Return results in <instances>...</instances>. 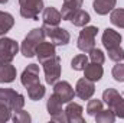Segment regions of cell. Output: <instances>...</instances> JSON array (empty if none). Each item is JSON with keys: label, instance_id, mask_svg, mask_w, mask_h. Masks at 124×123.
Returning a JSON list of instances; mask_svg holds the SVG:
<instances>
[{"label": "cell", "instance_id": "6da1fadb", "mask_svg": "<svg viewBox=\"0 0 124 123\" xmlns=\"http://www.w3.org/2000/svg\"><path fill=\"white\" fill-rule=\"evenodd\" d=\"M45 36H46V35H45L43 28L32 29V31L26 35V38L23 39V42H22V45H20V51H22L23 57H26V58L35 57V55H36V48H38V45H39L40 42L45 41Z\"/></svg>", "mask_w": 124, "mask_h": 123}, {"label": "cell", "instance_id": "7a4b0ae2", "mask_svg": "<svg viewBox=\"0 0 124 123\" xmlns=\"http://www.w3.org/2000/svg\"><path fill=\"white\" fill-rule=\"evenodd\" d=\"M0 103L6 104L12 112H19L25 106V97L12 88H0Z\"/></svg>", "mask_w": 124, "mask_h": 123}, {"label": "cell", "instance_id": "3957f363", "mask_svg": "<svg viewBox=\"0 0 124 123\" xmlns=\"http://www.w3.org/2000/svg\"><path fill=\"white\" fill-rule=\"evenodd\" d=\"M19 51V45L12 38H0V65L10 64Z\"/></svg>", "mask_w": 124, "mask_h": 123}, {"label": "cell", "instance_id": "277c9868", "mask_svg": "<svg viewBox=\"0 0 124 123\" xmlns=\"http://www.w3.org/2000/svg\"><path fill=\"white\" fill-rule=\"evenodd\" d=\"M97 33H98L97 26H85L79 32L77 45L82 52H90L91 49L95 48V36H97Z\"/></svg>", "mask_w": 124, "mask_h": 123}, {"label": "cell", "instance_id": "5b68a950", "mask_svg": "<svg viewBox=\"0 0 124 123\" xmlns=\"http://www.w3.org/2000/svg\"><path fill=\"white\" fill-rule=\"evenodd\" d=\"M43 31L45 35L51 39V42L55 46H63L71 41V35L69 32L63 28L59 26H49V25H43Z\"/></svg>", "mask_w": 124, "mask_h": 123}, {"label": "cell", "instance_id": "8992f818", "mask_svg": "<svg viewBox=\"0 0 124 123\" xmlns=\"http://www.w3.org/2000/svg\"><path fill=\"white\" fill-rule=\"evenodd\" d=\"M19 4H20V15L25 19L38 20L39 13L43 10L42 0H19Z\"/></svg>", "mask_w": 124, "mask_h": 123}, {"label": "cell", "instance_id": "52a82bcc", "mask_svg": "<svg viewBox=\"0 0 124 123\" xmlns=\"http://www.w3.org/2000/svg\"><path fill=\"white\" fill-rule=\"evenodd\" d=\"M43 71H45V80L48 84H55L61 77V58L54 57L51 60L43 62Z\"/></svg>", "mask_w": 124, "mask_h": 123}, {"label": "cell", "instance_id": "ba28073f", "mask_svg": "<svg viewBox=\"0 0 124 123\" xmlns=\"http://www.w3.org/2000/svg\"><path fill=\"white\" fill-rule=\"evenodd\" d=\"M54 94L61 100L62 104H63V103H69L71 100H74L75 91H74L72 86L68 81H56L54 84Z\"/></svg>", "mask_w": 124, "mask_h": 123}, {"label": "cell", "instance_id": "9c48e42d", "mask_svg": "<svg viewBox=\"0 0 124 123\" xmlns=\"http://www.w3.org/2000/svg\"><path fill=\"white\" fill-rule=\"evenodd\" d=\"M95 93V86L94 81L88 78H79L75 86V96H78L81 100H90Z\"/></svg>", "mask_w": 124, "mask_h": 123}, {"label": "cell", "instance_id": "30bf717a", "mask_svg": "<svg viewBox=\"0 0 124 123\" xmlns=\"http://www.w3.org/2000/svg\"><path fill=\"white\" fill-rule=\"evenodd\" d=\"M20 83L23 87H31L33 84H38L39 83V65L36 64H29L23 72H22V77H20Z\"/></svg>", "mask_w": 124, "mask_h": 123}, {"label": "cell", "instance_id": "8fae6325", "mask_svg": "<svg viewBox=\"0 0 124 123\" xmlns=\"http://www.w3.org/2000/svg\"><path fill=\"white\" fill-rule=\"evenodd\" d=\"M56 55V46L52 44V42H40L36 48V57L40 64H43L45 61L54 58Z\"/></svg>", "mask_w": 124, "mask_h": 123}, {"label": "cell", "instance_id": "7c38bea8", "mask_svg": "<svg viewBox=\"0 0 124 123\" xmlns=\"http://www.w3.org/2000/svg\"><path fill=\"white\" fill-rule=\"evenodd\" d=\"M82 112H84V109L79 104L69 101L66 109H65V114L68 117V122L69 123H84L85 120L82 117Z\"/></svg>", "mask_w": 124, "mask_h": 123}, {"label": "cell", "instance_id": "4fadbf2b", "mask_svg": "<svg viewBox=\"0 0 124 123\" xmlns=\"http://www.w3.org/2000/svg\"><path fill=\"white\" fill-rule=\"evenodd\" d=\"M121 35L114 29H105L102 33V45L105 46V49H110V48H116V46H120L121 44Z\"/></svg>", "mask_w": 124, "mask_h": 123}, {"label": "cell", "instance_id": "5bb4252c", "mask_svg": "<svg viewBox=\"0 0 124 123\" xmlns=\"http://www.w3.org/2000/svg\"><path fill=\"white\" fill-rule=\"evenodd\" d=\"M42 20H43V25L58 26V25H59V22L62 20L61 12H59V10H56L55 7H46V9H43Z\"/></svg>", "mask_w": 124, "mask_h": 123}, {"label": "cell", "instance_id": "9a60e30c", "mask_svg": "<svg viewBox=\"0 0 124 123\" xmlns=\"http://www.w3.org/2000/svg\"><path fill=\"white\" fill-rule=\"evenodd\" d=\"M82 1L84 0H63L61 10L62 20H69L72 18V15L82 6Z\"/></svg>", "mask_w": 124, "mask_h": 123}, {"label": "cell", "instance_id": "2e32d148", "mask_svg": "<svg viewBox=\"0 0 124 123\" xmlns=\"http://www.w3.org/2000/svg\"><path fill=\"white\" fill-rule=\"evenodd\" d=\"M84 77L91 80V81H100L102 74H104V70L101 67V64H95V62H91V64H87L85 68H84Z\"/></svg>", "mask_w": 124, "mask_h": 123}, {"label": "cell", "instance_id": "e0dca14e", "mask_svg": "<svg viewBox=\"0 0 124 123\" xmlns=\"http://www.w3.org/2000/svg\"><path fill=\"white\" fill-rule=\"evenodd\" d=\"M117 0H94L93 7L97 15H107L108 12H111L116 7Z\"/></svg>", "mask_w": 124, "mask_h": 123}, {"label": "cell", "instance_id": "ac0fdd59", "mask_svg": "<svg viewBox=\"0 0 124 123\" xmlns=\"http://www.w3.org/2000/svg\"><path fill=\"white\" fill-rule=\"evenodd\" d=\"M16 78V68L12 64L0 65V83H12Z\"/></svg>", "mask_w": 124, "mask_h": 123}, {"label": "cell", "instance_id": "d6986e66", "mask_svg": "<svg viewBox=\"0 0 124 123\" xmlns=\"http://www.w3.org/2000/svg\"><path fill=\"white\" fill-rule=\"evenodd\" d=\"M121 98L123 97L120 96V93L117 91V90H114V88H107V90H104V93H102V100H104V103L110 109H113Z\"/></svg>", "mask_w": 124, "mask_h": 123}, {"label": "cell", "instance_id": "ffe728a7", "mask_svg": "<svg viewBox=\"0 0 124 123\" xmlns=\"http://www.w3.org/2000/svg\"><path fill=\"white\" fill-rule=\"evenodd\" d=\"M69 20L72 22L74 26L82 28V26H85V25L91 20V18H90V13H88V12H85V10H82V9H78V10L72 15V18H71Z\"/></svg>", "mask_w": 124, "mask_h": 123}, {"label": "cell", "instance_id": "44dd1931", "mask_svg": "<svg viewBox=\"0 0 124 123\" xmlns=\"http://www.w3.org/2000/svg\"><path fill=\"white\" fill-rule=\"evenodd\" d=\"M15 25V19L10 13L7 12H1L0 10V36H3L4 33L10 31Z\"/></svg>", "mask_w": 124, "mask_h": 123}, {"label": "cell", "instance_id": "7402d4cb", "mask_svg": "<svg viewBox=\"0 0 124 123\" xmlns=\"http://www.w3.org/2000/svg\"><path fill=\"white\" fill-rule=\"evenodd\" d=\"M46 109H48L49 116H55V114H59V113L63 112V110H62V101L55 96V94H52V96L48 98Z\"/></svg>", "mask_w": 124, "mask_h": 123}, {"label": "cell", "instance_id": "603a6c76", "mask_svg": "<svg viewBox=\"0 0 124 123\" xmlns=\"http://www.w3.org/2000/svg\"><path fill=\"white\" fill-rule=\"evenodd\" d=\"M95 122L97 123H113L116 120V114H114V112L108 107L107 110H101V112H98L95 116Z\"/></svg>", "mask_w": 124, "mask_h": 123}, {"label": "cell", "instance_id": "cb8c5ba5", "mask_svg": "<svg viewBox=\"0 0 124 123\" xmlns=\"http://www.w3.org/2000/svg\"><path fill=\"white\" fill-rule=\"evenodd\" d=\"M28 90V96H29V98L31 100H40L43 96H45V87L40 84V83H38V84H33L31 87H28L26 88Z\"/></svg>", "mask_w": 124, "mask_h": 123}, {"label": "cell", "instance_id": "d4e9b609", "mask_svg": "<svg viewBox=\"0 0 124 123\" xmlns=\"http://www.w3.org/2000/svg\"><path fill=\"white\" fill-rule=\"evenodd\" d=\"M87 64H88L87 55L79 54V55H75V57L72 58V61H71V68L75 70V71H84V68H85Z\"/></svg>", "mask_w": 124, "mask_h": 123}, {"label": "cell", "instance_id": "484cf974", "mask_svg": "<svg viewBox=\"0 0 124 123\" xmlns=\"http://www.w3.org/2000/svg\"><path fill=\"white\" fill-rule=\"evenodd\" d=\"M110 20H111L113 25L124 29V9H113Z\"/></svg>", "mask_w": 124, "mask_h": 123}, {"label": "cell", "instance_id": "4316f807", "mask_svg": "<svg viewBox=\"0 0 124 123\" xmlns=\"http://www.w3.org/2000/svg\"><path fill=\"white\" fill-rule=\"evenodd\" d=\"M102 110V101L98 100V98H94V100H90L88 104H87V113L90 116H95L98 112Z\"/></svg>", "mask_w": 124, "mask_h": 123}, {"label": "cell", "instance_id": "83f0119b", "mask_svg": "<svg viewBox=\"0 0 124 123\" xmlns=\"http://www.w3.org/2000/svg\"><path fill=\"white\" fill-rule=\"evenodd\" d=\"M107 51H108V58H110L111 61H116V62L124 61V49L121 46L110 48V49H107Z\"/></svg>", "mask_w": 124, "mask_h": 123}, {"label": "cell", "instance_id": "f1b7e54d", "mask_svg": "<svg viewBox=\"0 0 124 123\" xmlns=\"http://www.w3.org/2000/svg\"><path fill=\"white\" fill-rule=\"evenodd\" d=\"M15 123H31L32 122V117L28 112H25L23 109L19 110V112H15V116L12 117Z\"/></svg>", "mask_w": 124, "mask_h": 123}, {"label": "cell", "instance_id": "f546056e", "mask_svg": "<svg viewBox=\"0 0 124 123\" xmlns=\"http://www.w3.org/2000/svg\"><path fill=\"white\" fill-rule=\"evenodd\" d=\"M90 60H91V62H95V64H104V61H105V57H104V52L101 51V49H98V48H94V49H91L90 52Z\"/></svg>", "mask_w": 124, "mask_h": 123}, {"label": "cell", "instance_id": "4dcf8cb0", "mask_svg": "<svg viewBox=\"0 0 124 123\" xmlns=\"http://www.w3.org/2000/svg\"><path fill=\"white\" fill-rule=\"evenodd\" d=\"M111 74H113V77H114L116 81L124 83V64H120V62H118L117 65H114Z\"/></svg>", "mask_w": 124, "mask_h": 123}, {"label": "cell", "instance_id": "1f68e13d", "mask_svg": "<svg viewBox=\"0 0 124 123\" xmlns=\"http://www.w3.org/2000/svg\"><path fill=\"white\" fill-rule=\"evenodd\" d=\"M10 117H12V110L6 104H1L0 103V123L7 122Z\"/></svg>", "mask_w": 124, "mask_h": 123}, {"label": "cell", "instance_id": "d6a6232c", "mask_svg": "<svg viewBox=\"0 0 124 123\" xmlns=\"http://www.w3.org/2000/svg\"><path fill=\"white\" fill-rule=\"evenodd\" d=\"M116 114V117H120V119H124V98H121L113 109H111Z\"/></svg>", "mask_w": 124, "mask_h": 123}, {"label": "cell", "instance_id": "836d02e7", "mask_svg": "<svg viewBox=\"0 0 124 123\" xmlns=\"http://www.w3.org/2000/svg\"><path fill=\"white\" fill-rule=\"evenodd\" d=\"M51 120H54V122H59V123H68V117H66V114H65V110L59 113V114H55V116H51Z\"/></svg>", "mask_w": 124, "mask_h": 123}, {"label": "cell", "instance_id": "e575fe53", "mask_svg": "<svg viewBox=\"0 0 124 123\" xmlns=\"http://www.w3.org/2000/svg\"><path fill=\"white\" fill-rule=\"evenodd\" d=\"M9 0H0V4H4V3H7Z\"/></svg>", "mask_w": 124, "mask_h": 123}]
</instances>
